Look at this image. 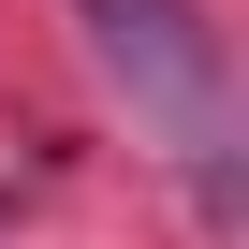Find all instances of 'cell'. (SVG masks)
Here are the masks:
<instances>
[{
  "label": "cell",
  "mask_w": 249,
  "mask_h": 249,
  "mask_svg": "<svg viewBox=\"0 0 249 249\" xmlns=\"http://www.w3.org/2000/svg\"><path fill=\"white\" fill-rule=\"evenodd\" d=\"M88 30H103V59L132 73L161 117H176V147L220 176V147H234V88H220V30L191 15V0H88Z\"/></svg>",
  "instance_id": "cell-1"
}]
</instances>
